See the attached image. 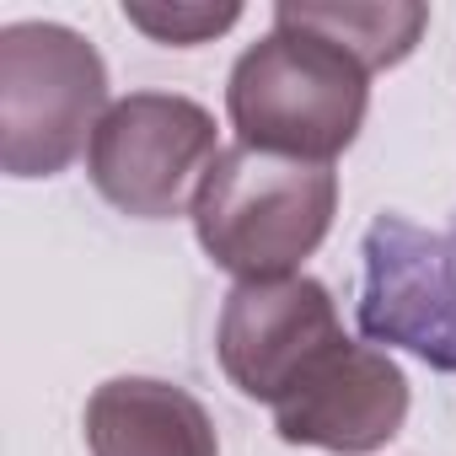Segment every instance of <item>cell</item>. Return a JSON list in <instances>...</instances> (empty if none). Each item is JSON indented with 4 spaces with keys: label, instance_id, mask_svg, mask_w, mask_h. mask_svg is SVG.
<instances>
[{
    "label": "cell",
    "instance_id": "obj_1",
    "mask_svg": "<svg viewBox=\"0 0 456 456\" xmlns=\"http://www.w3.org/2000/svg\"><path fill=\"white\" fill-rule=\"evenodd\" d=\"M333 204V167L232 145L199 177L193 225L220 269L242 280H290V269L328 237Z\"/></svg>",
    "mask_w": 456,
    "mask_h": 456
},
{
    "label": "cell",
    "instance_id": "obj_2",
    "mask_svg": "<svg viewBox=\"0 0 456 456\" xmlns=\"http://www.w3.org/2000/svg\"><path fill=\"white\" fill-rule=\"evenodd\" d=\"M360 118L365 65L317 33L274 22L232 70V124L253 151L328 167L360 134Z\"/></svg>",
    "mask_w": 456,
    "mask_h": 456
},
{
    "label": "cell",
    "instance_id": "obj_3",
    "mask_svg": "<svg viewBox=\"0 0 456 456\" xmlns=\"http://www.w3.org/2000/svg\"><path fill=\"white\" fill-rule=\"evenodd\" d=\"M108 70L97 49L54 22L0 33V161L12 177H54L97 134ZM92 151V145H86Z\"/></svg>",
    "mask_w": 456,
    "mask_h": 456
},
{
    "label": "cell",
    "instance_id": "obj_4",
    "mask_svg": "<svg viewBox=\"0 0 456 456\" xmlns=\"http://www.w3.org/2000/svg\"><path fill=\"white\" fill-rule=\"evenodd\" d=\"M215 156V118L199 102L134 92L102 113L86 167L108 204L140 220H167L183 209L188 183L204 177Z\"/></svg>",
    "mask_w": 456,
    "mask_h": 456
},
{
    "label": "cell",
    "instance_id": "obj_5",
    "mask_svg": "<svg viewBox=\"0 0 456 456\" xmlns=\"http://www.w3.org/2000/svg\"><path fill=\"white\" fill-rule=\"evenodd\" d=\"M360 328L435 370H456V225L435 237L403 215L370 220Z\"/></svg>",
    "mask_w": 456,
    "mask_h": 456
},
{
    "label": "cell",
    "instance_id": "obj_6",
    "mask_svg": "<svg viewBox=\"0 0 456 456\" xmlns=\"http://www.w3.org/2000/svg\"><path fill=\"white\" fill-rule=\"evenodd\" d=\"M338 312L317 280H242L220 312V365L248 397L280 403L296 376L338 344Z\"/></svg>",
    "mask_w": 456,
    "mask_h": 456
},
{
    "label": "cell",
    "instance_id": "obj_7",
    "mask_svg": "<svg viewBox=\"0 0 456 456\" xmlns=\"http://www.w3.org/2000/svg\"><path fill=\"white\" fill-rule=\"evenodd\" d=\"M408 413V381L403 370L365 344L338 338L328 354H317L296 387L274 403V424L290 445H322V451H376L403 429Z\"/></svg>",
    "mask_w": 456,
    "mask_h": 456
},
{
    "label": "cell",
    "instance_id": "obj_8",
    "mask_svg": "<svg viewBox=\"0 0 456 456\" xmlns=\"http://www.w3.org/2000/svg\"><path fill=\"white\" fill-rule=\"evenodd\" d=\"M92 456H215L209 413L172 381L118 376L86 403Z\"/></svg>",
    "mask_w": 456,
    "mask_h": 456
},
{
    "label": "cell",
    "instance_id": "obj_9",
    "mask_svg": "<svg viewBox=\"0 0 456 456\" xmlns=\"http://www.w3.org/2000/svg\"><path fill=\"white\" fill-rule=\"evenodd\" d=\"M274 22L317 33L333 49H344L349 60H360L365 70H381V65H397L419 44L429 12L424 6H397V0H387V6H349L344 0V6H280Z\"/></svg>",
    "mask_w": 456,
    "mask_h": 456
},
{
    "label": "cell",
    "instance_id": "obj_10",
    "mask_svg": "<svg viewBox=\"0 0 456 456\" xmlns=\"http://www.w3.org/2000/svg\"><path fill=\"white\" fill-rule=\"evenodd\" d=\"M129 28L161 38V44H177V49H193L215 33H225L242 12L237 6H124Z\"/></svg>",
    "mask_w": 456,
    "mask_h": 456
}]
</instances>
